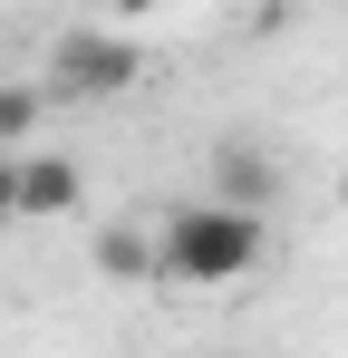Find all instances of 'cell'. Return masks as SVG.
Wrapping results in <instances>:
<instances>
[{
    "label": "cell",
    "mask_w": 348,
    "mask_h": 358,
    "mask_svg": "<svg viewBox=\"0 0 348 358\" xmlns=\"http://www.w3.org/2000/svg\"><path fill=\"white\" fill-rule=\"evenodd\" d=\"M261 213L252 203H184L165 213V233H155V281H184V291H232V281H252L261 271Z\"/></svg>",
    "instance_id": "1"
},
{
    "label": "cell",
    "mask_w": 348,
    "mask_h": 358,
    "mask_svg": "<svg viewBox=\"0 0 348 358\" xmlns=\"http://www.w3.org/2000/svg\"><path fill=\"white\" fill-rule=\"evenodd\" d=\"M145 78V49L136 39H116V29H68L49 49V97H78V107H97V97H126Z\"/></svg>",
    "instance_id": "2"
},
{
    "label": "cell",
    "mask_w": 348,
    "mask_h": 358,
    "mask_svg": "<svg viewBox=\"0 0 348 358\" xmlns=\"http://www.w3.org/2000/svg\"><path fill=\"white\" fill-rule=\"evenodd\" d=\"M213 194H223V203H252V213H271V203H281V155L252 145V136H232L223 155H213Z\"/></svg>",
    "instance_id": "3"
},
{
    "label": "cell",
    "mask_w": 348,
    "mask_h": 358,
    "mask_svg": "<svg viewBox=\"0 0 348 358\" xmlns=\"http://www.w3.org/2000/svg\"><path fill=\"white\" fill-rule=\"evenodd\" d=\"M78 194H87V175H78L68 155H20V223H58V213H78Z\"/></svg>",
    "instance_id": "4"
},
{
    "label": "cell",
    "mask_w": 348,
    "mask_h": 358,
    "mask_svg": "<svg viewBox=\"0 0 348 358\" xmlns=\"http://www.w3.org/2000/svg\"><path fill=\"white\" fill-rule=\"evenodd\" d=\"M97 271H107V281H155V233L107 223V233H97Z\"/></svg>",
    "instance_id": "5"
},
{
    "label": "cell",
    "mask_w": 348,
    "mask_h": 358,
    "mask_svg": "<svg viewBox=\"0 0 348 358\" xmlns=\"http://www.w3.org/2000/svg\"><path fill=\"white\" fill-rule=\"evenodd\" d=\"M39 107H49V87H0V145H20L39 126Z\"/></svg>",
    "instance_id": "6"
},
{
    "label": "cell",
    "mask_w": 348,
    "mask_h": 358,
    "mask_svg": "<svg viewBox=\"0 0 348 358\" xmlns=\"http://www.w3.org/2000/svg\"><path fill=\"white\" fill-rule=\"evenodd\" d=\"M20 223V145H0V233Z\"/></svg>",
    "instance_id": "7"
},
{
    "label": "cell",
    "mask_w": 348,
    "mask_h": 358,
    "mask_svg": "<svg viewBox=\"0 0 348 358\" xmlns=\"http://www.w3.org/2000/svg\"><path fill=\"white\" fill-rule=\"evenodd\" d=\"M107 10L116 20H145V10H165V0H107Z\"/></svg>",
    "instance_id": "8"
},
{
    "label": "cell",
    "mask_w": 348,
    "mask_h": 358,
    "mask_svg": "<svg viewBox=\"0 0 348 358\" xmlns=\"http://www.w3.org/2000/svg\"><path fill=\"white\" fill-rule=\"evenodd\" d=\"M339 213H348V165H339Z\"/></svg>",
    "instance_id": "9"
}]
</instances>
